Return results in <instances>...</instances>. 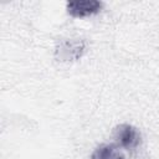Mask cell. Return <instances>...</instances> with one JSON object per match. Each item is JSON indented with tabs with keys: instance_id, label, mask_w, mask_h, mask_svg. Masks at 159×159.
<instances>
[{
	"instance_id": "cell-1",
	"label": "cell",
	"mask_w": 159,
	"mask_h": 159,
	"mask_svg": "<svg viewBox=\"0 0 159 159\" xmlns=\"http://www.w3.org/2000/svg\"><path fill=\"white\" fill-rule=\"evenodd\" d=\"M113 138L116 142L114 144L127 150H133L138 148L139 144L142 143L140 132L134 125L128 124V123H122L117 125L113 129Z\"/></svg>"
},
{
	"instance_id": "cell-4",
	"label": "cell",
	"mask_w": 159,
	"mask_h": 159,
	"mask_svg": "<svg viewBox=\"0 0 159 159\" xmlns=\"http://www.w3.org/2000/svg\"><path fill=\"white\" fill-rule=\"evenodd\" d=\"M120 148L117 144H101L91 154L89 159H125L124 154L119 150Z\"/></svg>"
},
{
	"instance_id": "cell-2",
	"label": "cell",
	"mask_w": 159,
	"mask_h": 159,
	"mask_svg": "<svg viewBox=\"0 0 159 159\" xmlns=\"http://www.w3.org/2000/svg\"><path fill=\"white\" fill-rule=\"evenodd\" d=\"M86 42L80 39H67L57 43L55 55L60 61H75L78 60L84 52Z\"/></svg>"
},
{
	"instance_id": "cell-3",
	"label": "cell",
	"mask_w": 159,
	"mask_h": 159,
	"mask_svg": "<svg viewBox=\"0 0 159 159\" xmlns=\"http://www.w3.org/2000/svg\"><path fill=\"white\" fill-rule=\"evenodd\" d=\"M103 7V2L98 0H83V1H68L66 10L72 17H87L98 14Z\"/></svg>"
}]
</instances>
